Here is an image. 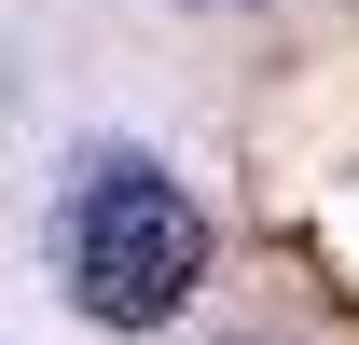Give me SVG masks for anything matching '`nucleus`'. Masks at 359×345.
<instances>
[{
    "label": "nucleus",
    "mask_w": 359,
    "mask_h": 345,
    "mask_svg": "<svg viewBox=\"0 0 359 345\" xmlns=\"http://www.w3.org/2000/svg\"><path fill=\"white\" fill-rule=\"evenodd\" d=\"M55 276H69V304L97 332H152L208 276V221L152 152H83L69 208H55Z\"/></svg>",
    "instance_id": "obj_1"
}]
</instances>
